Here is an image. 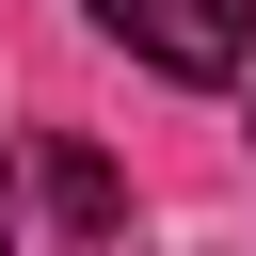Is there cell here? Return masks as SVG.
Wrapping results in <instances>:
<instances>
[{"label":"cell","mask_w":256,"mask_h":256,"mask_svg":"<svg viewBox=\"0 0 256 256\" xmlns=\"http://www.w3.org/2000/svg\"><path fill=\"white\" fill-rule=\"evenodd\" d=\"M96 32L160 80H240L256 64V0H96Z\"/></svg>","instance_id":"1"},{"label":"cell","mask_w":256,"mask_h":256,"mask_svg":"<svg viewBox=\"0 0 256 256\" xmlns=\"http://www.w3.org/2000/svg\"><path fill=\"white\" fill-rule=\"evenodd\" d=\"M32 208H48L64 240H128V176H112L96 144H32Z\"/></svg>","instance_id":"2"},{"label":"cell","mask_w":256,"mask_h":256,"mask_svg":"<svg viewBox=\"0 0 256 256\" xmlns=\"http://www.w3.org/2000/svg\"><path fill=\"white\" fill-rule=\"evenodd\" d=\"M0 240H16V176H0Z\"/></svg>","instance_id":"3"}]
</instances>
